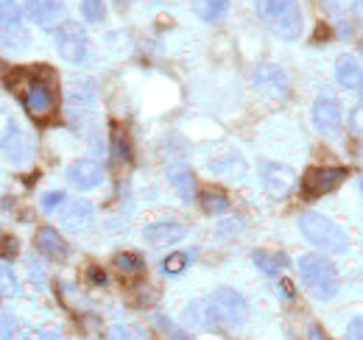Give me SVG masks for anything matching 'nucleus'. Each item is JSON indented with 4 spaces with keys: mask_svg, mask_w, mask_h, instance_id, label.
<instances>
[{
    "mask_svg": "<svg viewBox=\"0 0 363 340\" xmlns=\"http://www.w3.org/2000/svg\"><path fill=\"white\" fill-rule=\"evenodd\" d=\"M255 11L260 23L279 40H299L305 28V17L299 8V0H255Z\"/></svg>",
    "mask_w": 363,
    "mask_h": 340,
    "instance_id": "1",
    "label": "nucleus"
},
{
    "mask_svg": "<svg viewBox=\"0 0 363 340\" xmlns=\"http://www.w3.org/2000/svg\"><path fill=\"white\" fill-rule=\"evenodd\" d=\"M296 268H299V276H302L305 288L318 301H333L338 296V290H341L338 268L324 254H302L296 259Z\"/></svg>",
    "mask_w": 363,
    "mask_h": 340,
    "instance_id": "2",
    "label": "nucleus"
},
{
    "mask_svg": "<svg viewBox=\"0 0 363 340\" xmlns=\"http://www.w3.org/2000/svg\"><path fill=\"white\" fill-rule=\"evenodd\" d=\"M299 229H302V234H305L313 246L330 251V254H347V251H350V237H347V232H344L333 217H327V215L305 212L299 217Z\"/></svg>",
    "mask_w": 363,
    "mask_h": 340,
    "instance_id": "3",
    "label": "nucleus"
},
{
    "mask_svg": "<svg viewBox=\"0 0 363 340\" xmlns=\"http://www.w3.org/2000/svg\"><path fill=\"white\" fill-rule=\"evenodd\" d=\"M207 301H210V310H213V318H216V329H238L249 318L246 298L232 288H218Z\"/></svg>",
    "mask_w": 363,
    "mask_h": 340,
    "instance_id": "4",
    "label": "nucleus"
},
{
    "mask_svg": "<svg viewBox=\"0 0 363 340\" xmlns=\"http://www.w3.org/2000/svg\"><path fill=\"white\" fill-rule=\"evenodd\" d=\"M53 42H56V50L65 62L70 64H82L87 59V50H90V37L84 31L82 23H73V20H62L56 34H53Z\"/></svg>",
    "mask_w": 363,
    "mask_h": 340,
    "instance_id": "5",
    "label": "nucleus"
},
{
    "mask_svg": "<svg viewBox=\"0 0 363 340\" xmlns=\"http://www.w3.org/2000/svg\"><path fill=\"white\" fill-rule=\"evenodd\" d=\"M0 154H6V159L14 165H23L31 159V145H28L23 128L3 109H0Z\"/></svg>",
    "mask_w": 363,
    "mask_h": 340,
    "instance_id": "6",
    "label": "nucleus"
},
{
    "mask_svg": "<svg viewBox=\"0 0 363 340\" xmlns=\"http://www.w3.org/2000/svg\"><path fill=\"white\" fill-rule=\"evenodd\" d=\"M311 118H313V126L321 131V134H327V137H333V134H338L341 126H344V112H341V103H338V98L333 95V92H318L316 101H313V109H311Z\"/></svg>",
    "mask_w": 363,
    "mask_h": 340,
    "instance_id": "7",
    "label": "nucleus"
},
{
    "mask_svg": "<svg viewBox=\"0 0 363 340\" xmlns=\"http://www.w3.org/2000/svg\"><path fill=\"white\" fill-rule=\"evenodd\" d=\"M28 34L23 28V11L14 0H0V47H26Z\"/></svg>",
    "mask_w": 363,
    "mask_h": 340,
    "instance_id": "8",
    "label": "nucleus"
},
{
    "mask_svg": "<svg viewBox=\"0 0 363 340\" xmlns=\"http://www.w3.org/2000/svg\"><path fill=\"white\" fill-rule=\"evenodd\" d=\"M260 173V187L266 190L269 198H285L294 187H296V173L288 168V165H279V162H260L257 165Z\"/></svg>",
    "mask_w": 363,
    "mask_h": 340,
    "instance_id": "9",
    "label": "nucleus"
},
{
    "mask_svg": "<svg viewBox=\"0 0 363 340\" xmlns=\"http://www.w3.org/2000/svg\"><path fill=\"white\" fill-rule=\"evenodd\" d=\"M56 220L62 229L67 232H87L92 223H95V210H92L90 201H82V198H65L59 207H56Z\"/></svg>",
    "mask_w": 363,
    "mask_h": 340,
    "instance_id": "10",
    "label": "nucleus"
},
{
    "mask_svg": "<svg viewBox=\"0 0 363 340\" xmlns=\"http://www.w3.org/2000/svg\"><path fill=\"white\" fill-rule=\"evenodd\" d=\"M143 237H145V243H148V246L165 249V246L179 243L182 237H187V226H184L182 220H177V217H162V220L145 223Z\"/></svg>",
    "mask_w": 363,
    "mask_h": 340,
    "instance_id": "11",
    "label": "nucleus"
},
{
    "mask_svg": "<svg viewBox=\"0 0 363 340\" xmlns=\"http://www.w3.org/2000/svg\"><path fill=\"white\" fill-rule=\"evenodd\" d=\"M207 168H210V173H216V176H221V178L240 181V178L246 176V159L240 157V151L224 145V148H218V151L207 159Z\"/></svg>",
    "mask_w": 363,
    "mask_h": 340,
    "instance_id": "12",
    "label": "nucleus"
},
{
    "mask_svg": "<svg viewBox=\"0 0 363 340\" xmlns=\"http://www.w3.org/2000/svg\"><path fill=\"white\" fill-rule=\"evenodd\" d=\"M344 178H347L344 168H311L305 173V193L311 198H321V196L333 193Z\"/></svg>",
    "mask_w": 363,
    "mask_h": 340,
    "instance_id": "13",
    "label": "nucleus"
},
{
    "mask_svg": "<svg viewBox=\"0 0 363 340\" xmlns=\"http://www.w3.org/2000/svg\"><path fill=\"white\" fill-rule=\"evenodd\" d=\"M23 14L40 28H53L65 17V0H26Z\"/></svg>",
    "mask_w": 363,
    "mask_h": 340,
    "instance_id": "14",
    "label": "nucleus"
},
{
    "mask_svg": "<svg viewBox=\"0 0 363 340\" xmlns=\"http://www.w3.org/2000/svg\"><path fill=\"white\" fill-rule=\"evenodd\" d=\"M23 103H26V109L34 115V118H45L48 112L53 109V92H50V86L37 76V79H28L26 86H23Z\"/></svg>",
    "mask_w": 363,
    "mask_h": 340,
    "instance_id": "15",
    "label": "nucleus"
},
{
    "mask_svg": "<svg viewBox=\"0 0 363 340\" xmlns=\"http://www.w3.org/2000/svg\"><path fill=\"white\" fill-rule=\"evenodd\" d=\"M67 181H70L76 190L87 193V190H95V187L104 181V170H101L98 162H92V159H79V162H73V165L67 168Z\"/></svg>",
    "mask_w": 363,
    "mask_h": 340,
    "instance_id": "16",
    "label": "nucleus"
},
{
    "mask_svg": "<svg viewBox=\"0 0 363 340\" xmlns=\"http://www.w3.org/2000/svg\"><path fill=\"white\" fill-rule=\"evenodd\" d=\"M255 84L263 92H272L274 98H285L288 95V73L279 64H260L255 73Z\"/></svg>",
    "mask_w": 363,
    "mask_h": 340,
    "instance_id": "17",
    "label": "nucleus"
},
{
    "mask_svg": "<svg viewBox=\"0 0 363 340\" xmlns=\"http://www.w3.org/2000/svg\"><path fill=\"white\" fill-rule=\"evenodd\" d=\"M335 81L344 86V89H350V92H361V81H363V73H361V62H358V56H352V53H341L338 59H335Z\"/></svg>",
    "mask_w": 363,
    "mask_h": 340,
    "instance_id": "18",
    "label": "nucleus"
},
{
    "mask_svg": "<svg viewBox=\"0 0 363 340\" xmlns=\"http://www.w3.org/2000/svg\"><path fill=\"white\" fill-rule=\"evenodd\" d=\"M40 332L9 310H0V340H37Z\"/></svg>",
    "mask_w": 363,
    "mask_h": 340,
    "instance_id": "19",
    "label": "nucleus"
},
{
    "mask_svg": "<svg viewBox=\"0 0 363 340\" xmlns=\"http://www.w3.org/2000/svg\"><path fill=\"white\" fill-rule=\"evenodd\" d=\"M168 181H171V187L177 190V196H179L184 204H190L193 201V196H196V176H193V170L187 168V165H171L168 168Z\"/></svg>",
    "mask_w": 363,
    "mask_h": 340,
    "instance_id": "20",
    "label": "nucleus"
},
{
    "mask_svg": "<svg viewBox=\"0 0 363 340\" xmlns=\"http://www.w3.org/2000/svg\"><path fill=\"white\" fill-rule=\"evenodd\" d=\"M37 249L50 259H65L67 256V243L62 240V234L53 226H43L37 232Z\"/></svg>",
    "mask_w": 363,
    "mask_h": 340,
    "instance_id": "21",
    "label": "nucleus"
},
{
    "mask_svg": "<svg viewBox=\"0 0 363 340\" xmlns=\"http://www.w3.org/2000/svg\"><path fill=\"white\" fill-rule=\"evenodd\" d=\"M184 324L193 327V329H216V318H213V310H210V301H193L187 310H184Z\"/></svg>",
    "mask_w": 363,
    "mask_h": 340,
    "instance_id": "22",
    "label": "nucleus"
},
{
    "mask_svg": "<svg viewBox=\"0 0 363 340\" xmlns=\"http://www.w3.org/2000/svg\"><path fill=\"white\" fill-rule=\"evenodd\" d=\"M252 259H255V265H257L266 276H279V273H285V268H288V259H285V254H279V251H255Z\"/></svg>",
    "mask_w": 363,
    "mask_h": 340,
    "instance_id": "23",
    "label": "nucleus"
},
{
    "mask_svg": "<svg viewBox=\"0 0 363 340\" xmlns=\"http://www.w3.org/2000/svg\"><path fill=\"white\" fill-rule=\"evenodd\" d=\"M227 8H229V0H193V11H196V17L204 20V23L221 20V17L227 14Z\"/></svg>",
    "mask_w": 363,
    "mask_h": 340,
    "instance_id": "24",
    "label": "nucleus"
},
{
    "mask_svg": "<svg viewBox=\"0 0 363 340\" xmlns=\"http://www.w3.org/2000/svg\"><path fill=\"white\" fill-rule=\"evenodd\" d=\"M199 201H201V210L207 215H224L229 210V198L218 190H204L199 196Z\"/></svg>",
    "mask_w": 363,
    "mask_h": 340,
    "instance_id": "25",
    "label": "nucleus"
},
{
    "mask_svg": "<svg viewBox=\"0 0 363 340\" xmlns=\"http://www.w3.org/2000/svg\"><path fill=\"white\" fill-rule=\"evenodd\" d=\"M115 268L123 273V276H140L143 273V259L132 251H126V254H118L115 256Z\"/></svg>",
    "mask_w": 363,
    "mask_h": 340,
    "instance_id": "26",
    "label": "nucleus"
},
{
    "mask_svg": "<svg viewBox=\"0 0 363 340\" xmlns=\"http://www.w3.org/2000/svg\"><path fill=\"white\" fill-rule=\"evenodd\" d=\"M82 17H84V23H92V26L104 23V20H106V6H104V0H82Z\"/></svg>",
    "mask_w": 363,
    "mask_h": 340,
    "instance_id": "27",
    "label": "nucleus"
},
{
    "mask_svg": "<svg viewBox=\"0 0 363 340\" xmlns=\"http://www.w3.org/2000/svg\"><path fill=\"white\" fill-rule=\"evenodd\" d=\"M321 6L338 20H347L352 11H358V0H321Z\"/></svg>",
    "mask_w": 363,
    "mask_h": 340,
    "instance_id": "28",
    "label": "nucleus"
},
{
    "mask_svg": "<svg viewBox=\"0 0 363 340\" xmlns=\"http://www.w3.org/2000/svg\"><path fill=\"white\" fill-rule=\"evenodd\" d=\"M187 265H190V254H187V251H174L171 256L162 259V271H165L168 276H179Z\"/></svg>",
    "mask_w": 363,
    "mask_h": 340,
    "instance_id": "29",
    "label": "nucleus"
},
{
    "mask_svg": "<svg viewBox=\"0 0 363 340\" xmlns=\"http://www.w3.org/2000/svg\"><path fill=\"white\" fill-rule=\"evenodd\" d=\"M112 151H115V157L121 159V162H129L132 159V148H129V137L121 131V128H115V134H112Z\"/></svg>",
    "mask_w": 363,
    "mask_h": 340,
    "instance_id": "30",
    "label": "nucleus"
},
{
    "mask_svg": "<svg viewBox=\"0 0 363 340\" xmlns=\"http://www.w3.org/2000/svg\"><path fill=\"white\" fill-rule=\"evenodd\" d=\"M20 293V282L14 276V271L0 265V296H17Z\"/></svg>",
    "mask_w": 363,
    "mask_h": 340,
    "instance_id": "31",
    "label": "nucleus"
},
{
    "mask_svg": "<svg viewBox=\"0 0 363 340\" xmlns=\"http://www.w3.org/2000/svg\"><path fill=\"white\" fill-rule=\"evenodd\" d=\"M67 198V193H62V190H48V193H43L40 196V207H43V212H56V207L62 204Z\"/></svg>",
    "mask_w": 363,
    "mask_h": 340,
    "instance_id": "32",
    "label": "nucleus"
},
{
    "mask_svg": "<svg viewBox=\"0 0 363 340\" xmlns=\"http://www.w3.org/2000/svg\"><path fill=\"white\" fill-rule=\"evenodd\" d=\"M344 340H363V318H352L350 327H347V338Z\"/></svg>",
    "mask_w": 363,
    "mask_h": 340,
    "instance_id": "33",
    "label": "nucleus"
},
{
    "mask_svg": "<svg viewBox=\"0 0 363 340\" xmlns=\"http://www.w3.org/2000/svg\"><path fill=\"white\" fill-rule=\"evenodd\" d=\"M109 340H145V338H140V335H129V329H126V327H112V329H109Z\"/></svg>",
    "mask_w": 363,
    "mask_h": 340,
    "instance_id": "34",
    "label": "nucleus"
},
{
    "mask_svg": "<svg viewBox=\"0 0 363 340\" xmlns=\"http://www.w3.org/2000/svg\"><path fill=\"white\" fill-rule=\"evenodd\" d=\"M0 254H3V259H14V256H17V240H14V237H3Z\"/></svg>",
    "mask_w": 363,
    "mask_h": 340,
    "instance_id": "35",
    "label": "nucleus"
},
{
    "mask_svg": "<svg viewBox=\"0 0 363 340\" xmlns=\"http://www.w3.org/2000/svg\"><path fill=\"white\" fill-rule=\"evenodd\" d=\"M308 340H324V335H321V327H318V324H311V329H308Z\"/></svg>",
    "mask_w": 363,
    "mask_h": 340,
    "instance_id": "36",
    "label": "nucleus"
},
{
    "mask_svg": "<svg viewBox=\"0 0 363 340\" xmlns=\"http://www.w3.org/2000/svg\"><path fill=\"white\" fill-rule=\"evenodd\" d=\"M90 279L95 285H106V273H98V271H90Z\"/></svg>",
    "mask_w": 363,
    "mask_h": 340,
    "instance_id": "37",
    "label": "nucleus"
},
{
    "mask_svg": "<svg viewBox=\"0 0 363 340\" xmlns=\"http://www.w3.org/2000/svg\"><path fill=\"white\" fill-rule=\"evenodd\" d=\"M279 296H285V298H294V288L288 285V282H282L279 285Z\"/></svg>",
    "mask_w": 363,
    "mask_h": 340,
    "instance_id": "38",
    "label": "nucleus"
},
{
    "mask_svg": "<svg viewBox=\"0 0 363 340\" xmlns=\"http://www.w3.org/2000/svg\"><path fill=\"white\" fill-rule=\"evenodd\" d=\"M37 340H65V338H59L56 332H40V338Z\"/></svg>",
    "mask_w": 363,
    "mask_h": 340,
    "instance_id": "39",
    "label": "nucleus"
},
{
    "mask_svg": "<svg viewBox=\"0 0 363 340\" xmlns=\"http://www.w3.org/2000/svg\"><path fill=\"white\" fill-rule=\"evenodd\" d=\"M121 3H132V0H121Z\"/></svg>",
    "mask_w": 363,
    "mask_h": 340,
    "instance_id": "40",
    "label": "nucleus"
}]
</instances>
